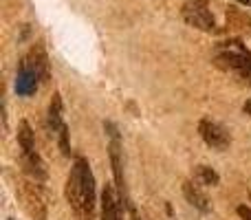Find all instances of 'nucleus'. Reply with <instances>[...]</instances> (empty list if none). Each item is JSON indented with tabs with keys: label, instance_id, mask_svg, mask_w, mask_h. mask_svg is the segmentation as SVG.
Here are the masks:
<instances>
[{
	"label": "nucleus",
	"instance_id": "4",
	"mask_svg": "<svg viewBox=\"0 0 251 220\" xmlns=\"http://www.w3.org/2000/svg\"><path fill=\"white\" fill-rule=\"evenodd\" d=\"M201 130V137L205 139V143L212 147H216V150H227L231 143V137L229 132H227L225 125H221L218 121H212V119H203L199 125Z\"/></svg>",
	"mask_w": 251,
	"mask_h": 220
},
{
	"label": "nucleus",
	"instance_id": "12",
	"mask_svg": "<svg viewBox=\"0 0 251 220\" xmlns=\"http://www.w3.org/2000/svg\"><path fill=\"white\" fill-rule=\"evenodd\" d=\"M196 181L201 183V185H218V174L214 172L212 168H207V165H199L196 168Z\"/></svg>",
	"mask_w": 251,
	"mask_h": 220
},
{
	"label": "nucleus",
	"instance_id": "14",
	"mask_svg": "<svg viewBox=\"0 0 251 220\" xmlns=\"http://www.w3.org/2000/svg\"><path fill=\"white\" fill-rule=\"evenodd\" d=\"M245 112H247V115H251V99L247 101V104H245Z\"/></svg>",
	"mask_w": 251,
	"mask_h": 220
},
{
	"label": "nucleus",
	"instance_id": "8",
	"mask_svg": "<svg viewBox=\"0 0 251 220\" xmlns=\"http://www.w3.org/2000/svg\"><path fill=\"white\" fill-rule=\"evenodd\" d=\"M101 220H119V200L115 198V192L110 185H106L101 194Z\"/></svg>",
	"mask_w": 251,
	"mask_h": 220
},
{
	"label": "nucleus",
	"instance_id": "9",
	"mask_svg": "<svg viewBox=\"0 0 251 220\" xmlns=\"http://www.w3.org/2000/svg\"><path fill=\"white\" fill-rule=\"evenodd\" d=\"M183 194H185V198H187V203L190 205H194L196 209H201V212H205L207 214L209 209V200H207V196L203 194V192L199 190V187L194 185V183H185V185H183Z\"/></svg>",
	"mask_w": 251,
	"mask_h": 220
},
{
	"label": "nucleus",
	"instance_id": "11",
	"mask_svg": "<svg viewBox=\"0 0 251 220\" xmlns=\"http://www.w3.org/2000/svg\"><path fill=\"white\" fill-rule=\"evenodd\" d=\"M18 143H20L22 154H31L35 152V139H33V130L26 121H22L20 128H18Z\"/></svg>",
	"mask_w": 251,
	"mask_h": 220
},
{
	"label": "nucleus",
	"instance_id": "16",
	"mask_svg": "<svg viewBox=\"0 0 251 220\" xmlns=\"http://www.w3.org/2000/svg\"><path fill=\"white\" fill-rule=\"evenodd\" d=\"M132 220H139V218H132Z\"/></svg>",
	"mask_w": 251,
	"mask_h": 220
},
{
	"label": "nucleus",
	"instance_id": "15",
	"mask_svg": "<svg viewBox=\"0 0 251 220\" xmlns=\"http://www.w3.org/2000/svg\"><path fill=\"white\" fill-rule=\"evenodd\" d=\"M240 4H245V7H251V0H238Z\"/></svg>",
	"mask_w": 251,
	"mask_h": 220
},
{
	"label": "nucleus",
	"instance_id": "2",
	"mask_svg": "<svg viewBox=\"0 0 251 220\" xmlns=\"http://www.w3.org/2000/svg\"><path fill=\"white\" fill-rule=\"evenodd\" d=\"M183 18L190 26L201 31H214V16L209 11L207 0H194L183 7Z\"/></svg>",
	"mask_w": 251,
	"mask_h": 220
},
{
	"label": "nucleus",
	"instance_id": "10",
	"mask_svg": "<svg viewBox=\"0 0 251 220\" xmlns=\"http://www.w3.org/2000/svg\"><path fill=\"white\" fill-rule=\"evenodd\" d=\"M22 66H29V69L38 71L42 77H47L49 75V66H47V55H44L42 49H33V51L29 53V57H25V62H22Z\"/></svg>",
	"mask_w": 251,
	"mask_h": 220
},
{
	"label": "nucleus",
	"instance_id": "1",
	"mask_svg": "<svg viewBox=\"0 0 251 220\" xmlns=\"http://www.w3.org/2000/svg\"><path fill=\"white\" fill-rule=\"evenodd\" d=\"M66 198L77 220H95V178L91 165L84 159H77L71 168L66 181Z\"/></svg>",
	"mask_w": 251,
	"mask_h": 220
},
{
	"label": "nucleus",
	"instance_id": "5",
	"mask_svg": "<svg viewBox=\"0 0 251 220\" xmlns=\"http://www.w3.org/2000/svg\"><path fill=\"white\" fill-rule=\"evenodd\" d=\"M49 130L60 139V146H62V152L69 154L71 147H69V132H66V125L62 121V99L60 95H53V101L49 106Z\"/></svg>",
	"mask_w": 251,
	"mask_h": 220
},
{
	"label": "nucleus",
	"instance_id": "6",
	"mask_svg": "<svg viewBox=\"0 0 251 220\" xmlns=\"http://www.w3.org/2000/svg\"><path fill=\"white\" fill-rule=\"evenodd\" d=\"M106 128L110 130V163H113V172H115V181H117V187H119V194H122V200L128 203V196H126V183H124V172H122V154H119V137L115 132L113 123H106Z\"/></svg>",
	"mask_w": 251,
	"mask_h": 220
},
{
	"label": "nucleus",
	"instance_id": "3",
	"mask_svg": "<svg viewBox=\"0 0 251 220\" xmlns=\"http://www.w3.org/2000/svg\"><path fill=\"white\" fill-rule=\"evenodd\" d=\"M18 194H20V200L25 205L26 214H29L33 220H44L47 218V207H44V200L40 190L29 181H22L18 185Z\"/></svg>",
	"mask_w": 251,
	"mask_h": 220
},
{
	"label": "nucleus",
	"instance_id": "13",
	"mask_svg": "<svg viewBox=\"0 0 251 220\" xmlns=\"http://www.w3.org/2000/svg\"><path fill=\"white\" fill-rule=\"evenodd\" d=\"M238 216L243 220H251V209L247 207V205H240V207H238Z\"/></svg>",
	"mask_w": 251,
	"mask_h": 220
},
{
	"label": "nucleus",
	"instance_id": "7",
	"mask_svg": "<svg viewBox=\"0 0 251 220\" xmlns=\"http://www.w3.org/2000/svg\"><path fill=\"white\" fill-rule=\"evenodd\" d=\"M40 79H42V75H40L38 71L29 69V66H22L20 73H18V79H16V93L22 97L33 95L38 84H40Z\"/></svg>",
	"mask_w": 251,
	"mask_h": 220
}]
</instances>
